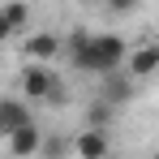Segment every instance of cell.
Listing matches in <instances>:
<instances>
[{
  "instance_id": "obj_9",
  "label": "cell",
  "mask_w": 159,
  "mask_h": 159,
  "mask_svg": "<svg viewBox=\"0 0 159 159\" xmlns=\"http://www.w3.org/2000/svg\"><path fill=\"white\" fill-rule=\"evenodd\" d=\"M26 22H30V9L22 4V0H9V4L0 9V34H4V39L22 34V30H26Z\"/></svg>"
},
{
  "instance_id": "obj_5",
  "label": "cell",
  "mask_w": 159,
  "mask_h": 159,
  "mask_svg": "<svg viewBox=\"0 0 159 159\" xmlns=\"http://www.w3.org/2000/svg\"><path fill=\"white\" fill-rule=\"evenodd\" d=\"M133 73L129 69H116V73H103L99 78V99L103 103H112V107H120V103H129V95H133Z\"/></svg>"
},
{
  "instance_id": "obj_7",
  "label": "cell",
  "mask_w": 159,
  "mask_h": 159,
  "mask_svg": "<svg viewBox=\"0 0 159 159\" xmlns=\"http://www.w3.org/2000/svg\"><path fill=\"white\" fill-rule=\"evenodd\" d=\"M65 52V43L56 39V34H48V30H39V34H30L26 39V56H30V65H48L52 56Z\"/></svg>"
},
{
  "instance_id": "obj_6",
  "label": "cell",
  "mask_w": 159,
  "mask_h": 159,
  "mask_svg": "<svg viewBox=\"0 0 159 159\" xmlns=\"http://www.w3.org/2000/svg\"><path fill=\"white\" fill-rule=\"evenodd\" d=\"M43 142H48V133L39 129V125H26L22 133H13V138H9V155H13V159L43 155Z\"/></svg>"
},
{
  "instance_id": "obj_8",
  "label": "cell",
  "mask_w": 159,
  "mask_h": 159,
  "mask_svg": "<svg viewBox=\"0 0 159 159\" xmlns=\"http://www.w3.org/2000/svg\"><path fill=\"white\" fill-rule=\"evenodd\" d=\"M125 69H129L133 78H151L159 69V43H138L129 52V65H125Z\"/></svg>"
},
{
  "instance_id": "obj_3",
  "label": "cell",
  "mask_w": 159,
  "mask_h": 159,
  "mask_svg": "<svg viewBox=\"0 0 159 159\" xmlns=\"http://www.w3.org/2000/svg\"><path fill=\"white\" fill-rule=\"evenodd\" d=\"M73 155L78 159H112V138H107V129L86 125V129L73 138Z\"/></svg>"
},
{
  "instance_id": "obj_1",
  "label": "cell",
  "mask_w": 159,
  "mask_h": 159,
  "mask_svg": "<svg viewBox=\"0 0 159 159\" xmlns=\"http://www.w3.org/2000/svg\"><path fill=\"white\" fill-rule=\"evenodd\" d=\"M129 52H133V48L120 39V34H90V30H73V34L65 39V56H69V65H73L78 73H95V78L125 69V65H129Z\"/></svg>"
},
{
  "instance_id": "obj_2",
  "label": "cell",
  "mask_w": 159,
  "mask_h": 159,
  "mask_svg": "<svg viewBox=\"0 0 159 159\" xmlns=\"http://www.w3.org/2000/svg\"><path fill=\"white\" fill-rule=\"evenodd\" d=\"M56 86H60V78H56L48 65H26L22 69V99H43V103H52V95H56Z\"/></svg>"
},
{
  "instance_id": "obj_12",
  "label": "cell",
  "mask_w": 159,
  "mask_h": 159,
  "mask_svg": "<svg viewBox=\"0 0 159 159\" xmlns=\"http://www.w3.org/2000/svg\"><path fill=\"white\" fill-rule=\"evenodd\" d=\"M82 4H103V9H107V0H82Z\"/></svg>"
},
{
  "instance_id": "obj_4",
  "label": "cell",
  "mask_w": 159,
  "mask_h": 159,
  "mask_svg": "<svg viewBox=\"0 0 159 159\" xmlns=\"http://www.w3.org/2000/svg\"><path fill=\"white\" fill-rule=\"evenodd\" d=\"M26 125H34V112H30L26 99H4L0 103V138L9 142L13 133H22Z\"/></svg>"
},
{
  "instance_id": "obj_10",
  "label": "cell",
  "mask_w": 159,
  "mask_h": 159,
  "mask_svg": "<svg viewBox=\"0 0 159 159\" xmlns=\"http://www.w3.org/2000/svg\"><path fill=\"white\" fill-rule=\"evenodd\" d=\"M69 151H73L69 138H48L43 142V159H60V155H69Z\"/></svg>"
},
{
  "instance_id": "obj_11",
  "label": "cell",
  "mask_w": 159,
  "mask_h": 159,
  "mask_svg": "<svg viewBox=\"0 0 159 159\" xmlns=\"http://www.w3.org/2000/svg\"><path fill=\"white\" fill-rule=\"evenodd\" d=\"M107 9L125 17V13H133V9H138V0H107Z\"/></svg>"
}]
</instances>
